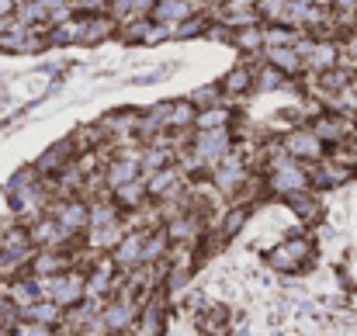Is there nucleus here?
I'll use <instances>...</instances> for the list:
<instances>
[{"mask_svg":"<svg viewBox=\"0 0 357 336\" xmlns=\"http://www.w3.org/2000/svg\"><path fill=\"white\" fill-rule=\"evenodd\" d=\"M253 59L250 63H236L222 80H219V91H222V98L226 101H236V98H246V94H253Z\"/></svg>","mask_w":357,"mask_h":336,"instance_id":"nucleus-14","label":"nucleus"},{"mask_svg":"<svg viewBox=\"0 0 357 336\" xmlns=\"http://www.w3.org/2000/svg\"><path fill=\"white\" fill-rule=\"evenodd\" d=\"M195 118H198V108H195L188 98H184V101H170L163 132H191V128H195Z\"/></svg>","mask_w":357,"mask_h":336,"instance_id":"nucleus-18","label":"nucleus"},{"mask_svg":"<svg viewBox=\"0 0 357 336\" xmlns=\"http://www.w3.org/2000/svg\"><path fill=\"white\" fill-rule=\"evenodd\" d=\"M66 270H73V250H35L24 267V274L31 277H56Z\"/></svg>","mask_w":357,"mask_h":336,"instance_id":"nucleus-10","label":"nucleus"},{"mask_svg":"<svg viewBox=\"0 0 357 336\" xmlns=\"http://www.w3.org/2000/svg\"><path fill=\"white\" fill-rule=\"evenodd\" d=\"M112 201H115V208H119L121 215H128V212H142L146 205H149V191H146V181L139 177V181H132V184H121L112 191Z\"/></svg>","mask_w":357,"mask_h":336,"instance_id":"nucleus-16","label":"nucleus"},{"mask_svg":"<svg viewBox=\"0 0 357 336\" xmlns=\"http://www.w3.org/2000/svg\"><path fill=\"white\" fill-rule=\"evenodd\" d=\"M167 38H174V28H170V24L153 21V24H149V31L142 35V45H160V42H167Z\"/></svg>","mask_w":357,"mask_h":336,"instance_id":"nucleus-29","label":"nucleus"},{"mask_svg":"<svg viewBox=\"0 0 357 336\" xmlns=\"http://www.w3.org/2000/svg\"><path fill=\"white\" fill-rule=\"evenodd\" d=\"M73 160H77V146H73V139L66 135V139H59V142H52L31 167H35V174L42 177V181H56L66 167H73Z\"/></svg>","mask_w":357,"mask_h":336,"instance_id":"nucleus-7","label":"nucleus"},{"mask_svg":"<svg viewBox=\"0 0 357 336\" xmlns=\"http://www.w3.org/2000/svg\"><path fill=\"white\" fill-rule=\"evenodd\" d=\"M188 101L198 108V112H205V108H219V105H226V98H222V91H219V84H202V87H195L191 94H188Z\"/></svg>","mask_w":357,"mask_h":336,"instance_id":"nucleus-25","label":"nucleus"},{"mask_svg":"<svg viewBox=\"0 0 357 336\" xmlns=\"http://www.w3.org/2000/svg\"><path fill=\"white\" fill-rule=\"evenodd\" d=\"M288 201V208L302 219V225H316L323 222V201H319V194L309 188V191H298V194H291V198H284Z\"/></svg>","mask_w":357,"mask_h":336,"instance_id":"nucleus-17","label":"nucleus"},{"mask_svg":"<svg viewBox=\"0 0 357 336\" xmlns=\"http://www.w3.org/2000/svg\"><path fill=\"white\" fill-rule=\"evenodd\" d=\"M260 59H264L267 66H274L278 73H284L288 80L305 77V63H302V56L295 52V45H267V49L260 52Z\"/></svg>","mask_w":357,"mask_h":336,"instance_id":"nucleus-12","label":"nucleus"},{"mask_svg":"<svg viewBox=\"0 0 357 336\" xmlns=\"http://www.w3.org/2000/svg\"><path fill=\"white\" fill-rule=\"evenodd\" d=\"M229 125H233V112L226 105L205 108V112H198V118H195V132H215V128H229Z\"/></svg>","mask_w":357,"mask_h":336,"instance_id":"nucleus-24","label":"nucleus"},{"mask_svg":"<svg viewBox=\"0 0 357 336\" xmlns=\"http://www.w3.org/2000/svg\"><path fill=\"white\" fill-rule=\"evenodd\" d=\"M246 59H257L264 52V24H246V28H236L233 31V42Z\"/></svg>","mask_w":357,"mask_h":336,"instance_id":"nucleus-19","label":"nucleus"},{"mask_svg":"<svg viewBox=\"0 0 357 336\" xmlns=\"http://www.w3.org/2000/svg\"><path fill=\"white\" fill-rule=\"evenodd\" d=\"M309 128L326 142V149H333V146H347L357 135V118L347 112H323L309 121Z\"/></svg>","mask_w":357,"mask_h":336,"instance_id":"nucleus-4","label":"nucleus"},{"mask_svg":"<svg viewBox=\"0 0 357 336\" xmlns=\"http://www.w3.org/2000/svg\"><path fill=\"white\" fill-rule=\"evenodd\" d=\"M281 146H284V153L291 156V160H298V163H319V160H326V142L309 128V125H295V128H288L284 135H281Z\"/></svg>","mask_w":357,"mask_h":336,"instance_id":"nucleus-3","label":"nucleus"},{"mask_svg":"<svg viewBox=\"0 0 357 336\" xmlns=\"http://www.w3.org/2000/svg\"><path fill=\"white\" fill-rule=\"evenodd\" d=\"M3 295L10 298V305H14L17 312H28L35 302H42L38 281H35L31 274H17V277H10V281H7V288H3Z\"/></svg>","mask_w":357,"mask_h":336,"instance_id":"nucleus-13","label":"nucleus"},{"mask_svg":"<svg viewBox=\"0 0 357 336\" xmlns=\"http://www.w3.org/2000/svg\"><path fill=\"white\" fill-rule=\"evenodd\" d=\"M288 3H291V0H257L253 10H257L260 24H281L284 14H288Z\"/></svg>","mask_w":357,"mask_h":336,"instance_id":"nucleus-26","label":"nucleus"},{"mask_svg":"<svg viewBox=\"0 0 357 336\" xmlns=\"http://www.w3.org/2000/svg\"><path fill=\"white\" fill-rule=\"evenodd\" d=\"M28 236H31L35 250H73L70 243H77V239H70V236L59 229V222H56L49 212L28 225Z\"/></svg>","mask_w":357,"mask_h":336,"instance_id":"nucleus-11","label":"nucleus"},{"mask_svg":"<svg viewBox=\"0 0 357 336\" xmlns=\"http://www.w3.org/2000/svg\"><path fill=\"white\" fill-rule=\"evenodd\" d=\"M0 91H3V77H0Z\"/></svg>","mask_w":357,"mask_h":336,"instance_id":"nucleus-31","label":"nucleus"},{"mask_svg":"<svg viewBox=\"0 0 357 336\" xmlns=\"http://www.w3.org/2000/svg\"><path fill=\"white\" fill-rule=\"evenodd\" d=\"M167 250H170V243H167V236H163V225H153V229H146V243H142V264H139V267H156V264L167 257Z\"/></svg>","mask_w":357,"mask_h":336,"instance_id":"nucleus-20","label":"nucleus"},{"mask_svg":"<svg viewBox=\"0 0 357 336\" xmlns=\"http://www.w3.org/2000/svg\"><path fill=\"white\" fill-rule=\"evenodd\" d=\"M160 3H167V0H160Z\"/></svg>","mask_w":357,"mask_h":336,"instance_id":"nucleus-32","label":"nucleus"},{"mask_svg":"<svg viewBox=\"0 0 357 336\" xmlns=\"http://www.w3.org/2000/svg\"><path fill=\"white\" fill-rule=\"evenodd\" d=\"M253 91H260V94H267V91H291V80L284 73H278L274 66L257 63L253 66Z\"/></svg>","mask_w":357,"mask_h":336,"instance_id":"nucleus-22","label":"nucleus"},{"mask_svg":"<svg viewBox=\"0 0 357 336\" xmlns=\"http://www.w3.org/2000/svg\"><path fill=\"white\" fill-rule=\"evenodd\" d=\"M208 24H212V17H208V14H191L188 21H181V24L174 28V38H181V42L198 38V35H205V31H208Z\"/></svg>","mask_w":357,"mask_h":336,"instance_id":"nucleus-27","label":"nucleus"},{"mask_svg":"<svg viewBox=\"0 0 357 336\" xmlns=\"http://www.w3.org/2000/svg\"><path fill=\"white\" fill-rule=\"evenodd\" d=\"M21 323H35V326H49V330H56V326L63 323V309H59L56 302L42 298V302H35L28 312H21Z\"/></svg>","mask_w":357,"mask_h":336,"instance_id":"nucleus-21","label":"nucleus"},{"mask_svg":"<svg viewBox=\"0 0 357 336\" xmlns=\"http://www.w3.org/2000/svg\"><path fill=\"white\" fill-rule=\"evenodd\" d=\"M139 302H125V298H108L105 309H101V323L108 336H128L135 330V319H139Z\"/></svg>","mask_w":357,"mask_h":336,"instance_id":"nucleus-8","label":"nucleus"},{"mask_svg":"<svg viewBox=\"0 0 357 336\" xmlns=\"http://www.w3.org/2000/svg\"><path fill=\"white\" fill-rule=\"evenodd\" d=\"M49 215L59 222V229L70 236V239H84L87 232V201L84 198H52L49 205Z\"/></svg>","mask_w":357,"mask_h":336,"instance_id":"nucleus-6","label":"nucleus"},{"mask_svg":"<svg viewBox=\"0 0 357 336\" xmlns=\"http://www.w3.org/2000/svg\"><path fill=\"white\" fill-rule=\"evenodd\" d=\"M246 177H250V163H246V156H243V149H233L219 167H212L208 170V181H212V188L222 194V198H236L239 191H243V184H246Z\"/></svg>","mask_w":357,"mask_h":336,"instance_id":"nucleus-2","label":"nucleus"},{"mask_svg":"<svg viewBox=\"0 0 357 336\" xmlns=\"http://www.w3.org/2000/svg\"><path fill=\"white\" fill-rule=\"evenodd\" d=\"M35 281H38L42 298L56 302L63 312L73 309V305H80V302H84V291H87V277H84L80 267H73V270H66V274H56V277H35Z\"/></svg>","mask_w":357,"mask_h":336,"instance_id":"nucleus-1","label":"nucleus"},{"mask_svg":"<svg viewBox=\"0 0 357 336\" xmlns=\"http://www.w3.org/2000/svg\"><path fill=\"white\" fill-rule=\"evenodd\" d=\"M142 243H146V229H125V236L119 239V246L108 253L112 267L119 274H128L142 264Z\"/></svg>","mask_w":357,"mask_h":336,"instance_id":"nucleus-9","label":"nucleus"},{"mask_svg":"<svg viewBox=\"0 0 357 336\" xmlns=\"http://www.w3.org/2000/svg\"><path fill=\"white\" fill-rule=\"evenodd\" d=\"M347 156H351V167L357 170V135L351 139V142H347Z\"/></svg>","mask_w":357,"mask_h":336,"instance_id":"nucleus-30","label":"nucleus"},{"mask_svg":"<svg viewBox=\"0 0 357 336\" xmlns=\"http://www.w3.org/2000/svg\"><path fill=\"white\" fill-rule=\"evenodd\" d=\"M302 31H291L284 24H264V49L267 45H295Z\"/></svg>","mask_w":357,"mask_h":336,"instance_id":"nucleus-28","label":"nucleus"},{"mask_svg":"<svg viewBox=\"0 0 357 336\" xmlns=\"http://www.w3.org/2000/svg\"><path fill=\"white\" fill-rule=\"evenodd\" d=\"M264 260H267V267H271L274 274H295V270H302V267H298V260H295V253L288 250V243H284V239H281L278 246H271Z\"/></svg>","mask_w":357,"mask_h":336,"instance_id":"nucleus-23","label":"nucleus"},{"mask_svg":"<svg viewBox=\"0 0 357 336\" xmlns=\"http://www.w3.org/2000/svg\"><path fill=\"white\" fill-rule=\"evenodd\" d=\"M119 35V21L108 14V10H101V14H84V38H80V45H101V42H108V38H115Z\"/></svg>","mask_w":357,"mask_h":336,"instance_id":"nucleus-15","label":"nucleus"},{"mask_svg":"<svg viewBox=\"0 0 357 336\" xmlns=\"http://www.w3.org/2000/svg\"><path fill=\"white\" fill-rule=\"evenodd\" d=\"M264 184H267V194H274V198H291V194L312 188V184H309V167L298 163V160H291V163L281 167V170L264 174Z\"/></svg>","mask_w":357,"mask_h":336,"instance_id":"nucleus-5","label":"nucleus"}]
</instances>
